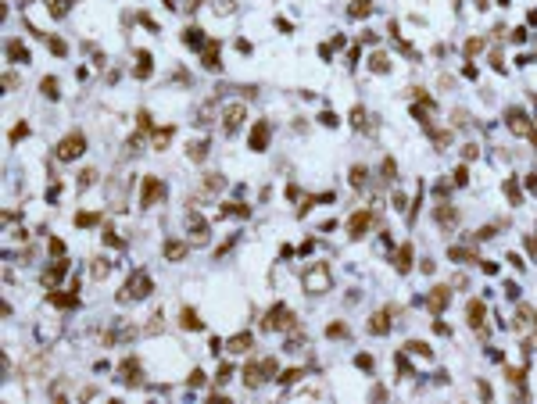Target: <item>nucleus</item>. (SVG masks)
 <instances>
[{"label":"nucleus","mask_w":537,"mask_h":404,"mask_svg":"<svg viewBox=\"0 0 537 404\" xmlns=\"http://www.w3.org/2000/svg\"><path fill=\"white\" fill-rule=\"evenodd\" d=\"M54 304H57V308H72V304H75V297H65V293H57V297H54Z\"/></svg>","instance_id":"17"},{"label":"nucleus","mask_w":537,"mask_h":404,"mask_svg":"<svg viewBox=\"0 0 537 404\" xmlns=\"http://www.w3.org/2000/svg\"><path fill=\"white\" fill-rule=\"evenodd\" d=\"M444 304H448V290H444V286H437L434 293H430V308H434V311H440Z\"/></svg>","instance_id":"8"},{"label":"nucleus","mask_w":537,"mask_h":404,"mask_svg":"<svg viewBox=\"0 0 537 404\" xmlns=\"http://www.w3.org/2000/svg\"><path fill=\"white\" fill-rule=\"evenodd\" d=\"M165 254H168V258H176V261H179L183 254H187V247H183V243H168V247H165Z\"/></svg>","instance_id":"14"},{"label":"nucleus","mask_w":537,"mask_h":404,"mask_svg":"<svg viewBox=\"0 0 537 404\" xmlns=\"http://www.w3.org/2000/svg\"><path fill=\"white\" fill-rule=\"evenodd\" d=\"M304 290H312V293H326L330 290V268L326 265H315L308 276H304Z\"/></svg>","instance_id":"3"},{"label":"nucleus","mask_w":537,"mask_h":404,"mask_svg":"<svg viewBox=\"0 0 537 404\" xmlns=\"http://www.w3.org/2000/svg\"><path fill=\"white\" fill-rule=\"evenodd\" d=\"M83 151H86V136H83V132H72V136H65V140L57 143L54 154H57V161H75Z\"/></svg>","instance_id":"1"},{"label":"nucleus","mask_w":537,"mask_h":404,"mask_svg":"<svg viewBox=\"0 0 537 404\" xmlns=\"http://www.w3.org/2000/svg\"><path fill=\"white\" fill-rule=\"evenodd\" d=\"M54 89H57V82H54V79H43V93H50V97H54Z\"/></svg>","instance_id":"18"},{"label":"nucleus","mask_w":537,"mask_h":404,"mask_svg":"<svg viewBox=\"0 0 537 404\" xmlns=\"http://www.w3.org/2000/svg\"><path fill=\"white\" fill-rule=\"evenodd\" d=\"M7 54L14 57V61H25V57H29V54H25V47H22V43H11V47H7Z\"/></svg>","instance_id":"13"},{"label":"nucleus","mask_w":537,"mask_h":404,"mask_svg":"<svg viewBox=\"0 0 537 404\" xmlns=\"http://www.w3.org/2000/svg\"><path fill=\"white\" fill-rule=\"evenodd\" d=\"M480 322H484V304L473 301V304H469V325H480Z\"/></svg>","instance_id":"10"},{"label":"nucleus","mask_w":537,"mask_h":404,"mask_svg":"<svg viewBox=\"0 0 537 404\" xmlns=\"http://www.w3.org/2000/svg\"><path fill=\"white\" fill-rule=\"evenodd\" d=\"M408 258H412V247H401V254H397V272H408Z\"/></svg>","instance_id":"12"},{"label":"nucleus","mask_w":537,"mask_h":404,"mask_svg":"<svg viewBox=\"0 0 537 404\" xmlns=\"http://www.w3.org/2000/svg\"><path fill=\"white\" fill-rule=\"evenodd\" d=\"M158 193H165V186L158 183L154 175H147V179H144V193H140V204H154V197H158Z\"/></svg>","instance_id":"5"},{"label":"nucleus","mask_w":537,"mask_h":404,"mask_svg":"<svg viewBox=\"0 0 537 404\" xmlns=\"http://www.w3.org/2000/svg\"><path fill=\"white\" fill-rule=\"evenodd\" d=\"M369 222H373V215H369V211H358L355 218H351V236H362L365 229H369Z\"/></svg>","instance_id":"6"},{"label":"nucleus","mask_w":537,"mask_h":404,"mask_svg":"<svg viewBox=\"0 0 537 404\" xmlns=\"http://www.w3.org/2000/svg\"><path fill=\"white\" fill-rule=\"evenodd\" d=\"M247 343H251V333H240L229 340V351H247Z\"/></svg>","instance_id":"9"},{"label":"nucleus","mask_w":537,"mask_h":404,"mask_svg":"<svg viewBox=\"0 0 537 404\" xmlns=\"http://www.w3.org/2000/svg\"><path fill=\"white\" fill-rule=\"evenodd\" d=\"M373 333H387V315H376L373 319Z\"/></svg>","instance_id":"16"},{"label":"nucleus","mask_w":537,"mask_h":404,"mask_svg":"<svg viewBox=\"0 0 537 404\" xmlns=\"http://www.w3.org/2000/svg\"><path fill=\"white\" fill-rule=\"evenodd\" d=\"M183 325L187 329H201V319H194V311H183Z\"/></svg>","instance_id":"15"},{"label":"nucleus","mask_w":537,"mask_h":404,"mask_svg":"<svg viewBox=\"0 0 537 404\" xmlns=\"http://www.w3.org/2000/svg\"><path fill=\"white\" fill-rule=\"evenodd\" d=\"M287 325H294V319H290V311L280 304V308H272L269 311V322H265V329H287Z\"/></svg>","instance_id":"4"},{"label":"nucleus","mask_w":537,"mask_h":404,"mask_svg":"<svg viewBox=\"0 0 537 404\" xmlns=\"http://www.w3.org/2000/svg\"><path fill=\"white\" fill-rule=\"evenodd\" d=\"M265 136H269V125H258L254 129V151H262V147H265Z\"/></svg>","instance_id":"11"},{"label":"nucleus","mask_w":537,"mask_h":404,"mask_svg":"<svg viewBox=\"0 0 537 404\" xmlns=\"http://www.w3.org/2000/svg\"><path fill=\"white\" fill-rule=\"evenodd\" d=\"M240 118H244V108H240V104H233V108L226 111V132H237Z\"/></svg>","instance_id":"7"},{"label":"nucleus","mask_w":537,"mask_h":404,"mask_svg":"<svg viewBox=\"0 0 537 404\" xmlns=\"http://www.w3.org/2000/svg\"><path fill=\"white\" fill-rule=\"evenodd\" d=\"M147 293H150V279L140 272V276H133L126 283V290L118 293V301H140V297H147Z\"/></svg>","instance_id":"2"}]
</instances>
